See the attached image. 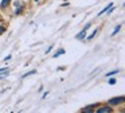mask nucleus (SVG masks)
Segmentation results:
<instances>
[{
    "label": "nucleus",
    "instance_id": "obj_1",
    "mask_svg": "<svg viewBox=\"0 0 125 113\" xmlns=\"http://www.w3.org/2000/svg\"><path fill=\"white\" fill-rule=\"evenodd\" d=\"M89 27H90V24H86V27H85V28L82 30V31L79 32L78 35H77V39H82V38H83L85 35H86V31H87V28H89Z\"/></svg>",
    "mask_w": 125,
    "mask_h": 113
},
{
    "label": "nucleus",
    "instance_id": "obj_2",
    "mask_svg": "<svg viewBox=\"0 0 125 113\" xmlns=\"http://www.w3.org/2000/svg\"><path fill=\"white\" fill-rule=\"evenodd\" d=\"M110 102L112 105H117V104H120V102H122V97H117V98H113V100H110Z\"/></svg>",
    "mask_w": 125,
    "mask_h": 113
},
{
    "label": "nucleus",
    "instance_id": "obj_3",
    "mask_svg": "<svg viewBox=\"0 0 125 113\" xmlns=\"http://www.w3.org/2000/svg\"><path fill=\"white\" fill-rule=\"evenodd\" d=\"M7 75H8V69H6V70H0V79L6 78Z\"/></svg>",
    "mask_w": 125,
    "mask_h": 113
},
{
    "label": "nucleus",
    "instance_id": "obj_4",
    "mask_svg": "<svg viewBox=\"0 0 125 113\" xmlns=\"http://www.w3.org/2000/svg\"><path fill=\"white\" fill-rule=\"evenodd\" d=\"M97 112H98V113H106V112H110V108H108V106H102V108H100V109H97Z\"/></svg>",
    "mask_w": 125,
    "mask_h": 113
},
{
    "label": "nucleus",
    "instance_id": "obj_5",
    "mask_svg": "<svg viewBox=\"0 0 125 113\" xmlns=\"http://www.w3.org/2000/svg\"><path fill=\"white\" fill-rule=\"evenodd\" d=\"M112 7H113V3H109V5H108V7H105V8H104V10H102V11H101V12H100V13H98V15H102V13H105V12H106V11H108V10H109V8H112Z\"/></svg>",
    "mask_w": 125,
    "mask_h": 113
},
{
    "label": "nucleus",
    "instance_id": "obj_6",
    "mask_svg": "<svg viewBox=\"0 0 125 113\" xmlns=\"http://www.w3.org/2000/svg\"><path fill=\"white\" fill-rule=\"evenodd\" d=\"M63 53H65V50H63V48H61V50H58L57 53L54 54V58H57V56H59L61 54H63Z\"/></svg>",
    "mask_w": 125,
    "mask_h": 113
},
{
    "label": "nucleus",
    "instance_id": "obj_7",
    "mask_svg": "<svg viewBox=\"0 0 125 113\" xmlns=\"http://www.w3.org/2000/svg\"><path fill=\"white\" fill-rule=\"evenodd\" d=\"M10 1H11V0H3V1H1V7H7V5L10 4Z\"/></svg>",
    "mask_w": 125,
    "mask_h": 113
},
{
    "label": "nucleus",
    "instance_id": "obj_8",
    "mask_svg": "<svg viewBox=\"0 0 125 113\" xmlns=\"http://www.w3.org/2000/svg\"><path fill=\"white\" fill-rule=\"evenodd\" d=\"M118 31H120V26H117L116 28H114V31H113V34H112V35H116V34H117V32H118Z\"/></svg>",
    "mask_w": 125,
    "mask_h": 113
},
{
    "label": "nucleus",
    "instance_id": "obj_9",
    "mask_svg": "<svg viewBox=\"0 0 125 113\" xmlns=\"http://www.w3.org/2000/svg\"><path fill=\"white\" fill-rule=\"evenodd\" d=\"M118 73V70H114V71H110V73H108V77H110V75H113V74H117Z\"/></svg>",
    "mask_w": 125,
    "mask_h": 113
},
{
    "label": "nucleus",
    "instance_id": "obj_10",
    "mask_svg": "<svg viewBox=\"0 0 125 113\" xmlns=\"http://www.w3.org/2000/svg\"><path fill=\"white\" fill-rule=\"evenodd\" d=\"M31 74H35V70H32V71H28L27 74H24L23 77H28V75H31Z\"/></svg>",
    "mask_w": 125,
    "mask_h": 113
},
{
    "label": "nucleus",
    "instance_id": "obj_11",
    "mask_svg": "<svg viewBox=\"0 0 125 113\" xmlns=\"http://www.w3.org/2000/svg\"><path fill=\"white\" fill-rule=\"evenodd\" d=\"M95 34H97V30H94V31H93V34H92V35H90V36H89V39H93Z\"/></svg>",
    "mask_w": 125,
    "mask_h": 113
},
{
    "label": "nucleus",
    "instance_id": "obj_12",
    "mask_svg": "<svg viewBox=\"0 0 125 113\" xmlns=\"http://www.w3.org/2000/svg\"><path fill=\"white\" fill-rule=\"evenodd\" d=\"M109 83H110V85H113V83H116V79H114V78H112V79L109 81Z\"/></svg>",
    "mask_w": 125,
    "mask_h": 113
},
{
    "label": "nucleus",
    "instance_id": "obj_13",
    "mask_svg": "<svg viewBox=\"0 0 125 113\" xmlns=\"http://www.w3.org/2000/svg\"><path fill=\"white\" fill-rule=\"evenodd\" d=\"M0 32H4V28H0Z\"/></svg>",
    "mask_w": 125,
    "mask_h": 113
},
{
    "label": "nucleus",
    "instance_id": "obj_14",
    "mask_svg": "<svg viewBox=\"0 0 125 113\" xmlns=\"http://www.w3.org/2000/svg\"><path fill=\"white\" fill-rule=\"evenodd\" d=\"M35 1H38V0H35Z\"/></svg>",
    "mask_w": 125,
    "mask_h": 113
}]
</instances>
